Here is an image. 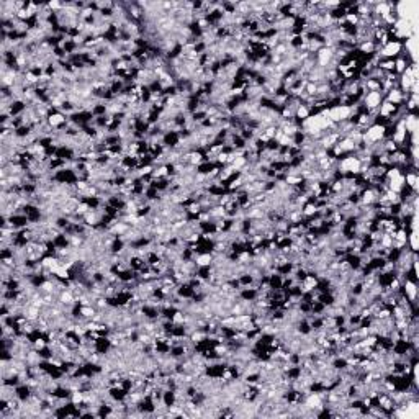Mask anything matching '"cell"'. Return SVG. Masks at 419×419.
Returning <instances> with one entry per match:
<instances>
[{
    "instance_id": "1",
    "label": "cell",
    "mask_w": 419,
    "mask_h": 419,
    "mask_svg": "<svg viewBox=\"0 0 419 419\" xmlns=\"http://www.w3.org/2000/svg\"><path fill=\"white\" fill-rule=\"evenodd\" d=\"M377 54L383 59H397L403 54V43L401 41H388L385 46H381Z\"/></svg>"
},
{
    "instance_id": "2",
    "label": "cell",
    "mask_w": 419,
    "mask_h": 419,
    "mask_svg": "<svg viewBox=\"0 0 419 419\" xmlns=\"http://www.w3.org/2000/svg\"><path fill=\"white\" fill-rule=\"evenodd\" d=\"M213 252H203V254H197L195 255V264L197 267H210L213 265Z\"/></svg>"
}]
</instances>
